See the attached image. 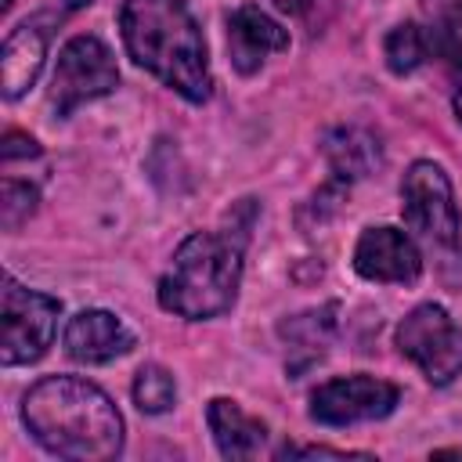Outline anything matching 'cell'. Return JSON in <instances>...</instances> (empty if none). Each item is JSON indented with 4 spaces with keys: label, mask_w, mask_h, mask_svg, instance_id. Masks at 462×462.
Here are the masks:
<instances>
[{
    "label": "cell",
    "mask_w": 462,
    "mask_h": 462,
    "mask_svg": "<svg viewBox=\"0 0 462 462\" xmlns=\"http://www.w3.org/2000/svg\"><path fill=\"white\" fill-rule=\"evenodd\" d=\"M256 224V199H242L217 231H191L159 278V307L184 321H209L235 307L245 245Z\"/></svg>",
    "instance_id": "6da1fadb"
},
{
    "label": "cell",
    "mask_w": 462,
    "mask_h": 462,
    "mask_svg": "<svg viewBox=\"0 0 462 462\" xmlns=\"http://www.w3.org/2000/svg\"><path fill=\"white\" fill-rule=\"evenodd\" d=\"M22 422L43 451L72 462H108L126 440L116 401L83 375H43L32 383L22 397Z\"/></svg>",
    "instance_id": "7a4b0ae2"
},
{
    "label": "cell",
    "mask_w": 462,
    "mask_h": 462,
    "mask_svg": "<svg viewBox=\"0 0 462 462\" xmlns=\"http://www.w3.org/2000/svg\"><path fill=\"white\" fill-rule=\"evenodd\" d=\"M119 36L134 65L162 79L191 105L209 101L213 94L209 51L184 0H123Z\"/></svg>",
    "instance_id": "3957f363"
},
{
    "label": "cell",
    "mask_w": 462,
    "mask_h": 462,
    "mask_svg": "<svg viewBox=\"0 0 462 462\" xmlns=\"http://www.w3.org/2000/svg\"><path fill=\"white\" fill-rule=\"evenodd\" d=\"M401 209L411 238L433 260L448 289H462V220L451 180L433 159H415L401 180Z\"/></svg>",
    "instance_id": "277c9868"
},
{
    "label": "cell",
    "mask_w": 462,
    "mask_h": 462,
    "mask_svg": "<svg viewBox=\"0 0 462 462\" xmlns=\"http://www.w3.org/2000/svg\"><path fill=\"white\" fill-rule=\"evenodd\" d=\"M61 318V300L25 289L14 282V274H4L0 289V321H4V339H0V365L18 368L40 361L58 332Z\"/></svg>",
    "instance_id": "5b68a950"
},
{
    "label": "cell",
    "mask_w": 462,
    "mask_h": 462,
    "mask_svg": "<svg viewBox=\"0 0 462 462\" xmlns=\"http://www.w3.org/2000/svg\"><path fill=\"white\" fill-rule=\"evenodd\" d=\"M116 87H119V69H116L112 51L97 36L79 32L58 51V65H54L51 90H47V108L54 119H69L79 105L97 101L112 94Z\"/></svg>",
    "instance_id": "8992f818"
},
{
    "label": "cell",
    "mask_w": 462,
    "mask_h": 462,
    "mask_svg": "<svg viewBox=\"0 0 462 462\" xmlns=\"http://www.w3.org/2000/svg\"><path fill=\"white\" fill-rule=\"evenodd\" d=\"M393 343L433 386H448L455 375H462V325H455L440 303H419L408 310L393 332Z\"/></svg>",
    "instance_id": "52a82bcc"
},
{
    "label": "cell",
    "mask_w": 462,
    "mask_h": 462,
    "mask_svg": "<svg viewBox=\"0 0 462 462\" xmlns=\"http://www.w3.org/2000/svg\"><path fill=\"white\" fill-rule=\"evenodd\" d=\"M397 404H401V390L390 379L354 372V375L321 383L310 393L307 415L318 426H357V422H379L393 415Z\"/></svg>",
    "instance_id": "ba28073f"
},
{
    "label": "cell",
    "mask_w": 462,
    "mask_h": 462,
    "mask_svg": "<svg viewBox=\"0 0 462 462\" xmlns=\"http://www.w3.org/2000/svg\"><path fill=\"white\" fill-rule=\"evenodd\" d=\"M354 271L383 285H415L422 274V249L408 231L393 224H372L354 245Z\"/></svg>",
    "instance_id": "9c48e42d"
},
{
    "label": "cell",
    "mask_w": 462,
    "mask_h": 462,
    "mask_svg": "<svg viewBox=\"0 0 462 462\" xmlns=\"http://www.w3.org/2000/svg\"><path fill=\"white\" fill-rule=\"evenodd\" d=\"M278 51H289V29H282V22L260 4L245 0L227 14V54L242 76L260 72V65Z\"/></svg>",
    "instance_id": "30bf717a"
},
{
    "label": "cell",
    "mask_w": 462,
    "mask_h": 462,
    "mask_svg": "<svg viewBox=\"0 0 462 462\" xmlns=\"http://www.w3.org/2000/svg\"><path fill=\"white\" fill-rule=\"evenodd\" d=\"M134 343L137 336L123 325V318L101 307H87L65 325V354L79 365H108L116 357H126Z\"/></svg>",
    "instance_id": "8fae6325"
},
{
    "label": "cell",
    "mask_w": 462,
    "mask_h": 462,
    "mask_svg": "<svg viewBox=\"0 0 462 462\" xmlns=\"http://www.w3.org/2000/svg\"><path fill=\"white\" fill-rule=\"evenodd\" d=\"M47 61V29L36 22H22L18 29L7 32L4 51H0V90L7 101H18L43 72Z\"/></svg>",
    "instance_id": "7c38bea8"
},
{
    "label": "cell",
    "mask_w": 462,
    "mask_h": 462,
    "mask_svg": "<svg viewBox=\"0 0 462 462\" xmlns=\"http://www.w3.org/2000/svg\"><path fill=\"white\" fill-rule=\"evenodd\" d=\"M332 332H336V303L310 307V310L292 314L278 325V336L289 346L285 368H289L292 379H300V372H307L310 365H318L325 357V346L332 343Z\"/></svg>",
    "instance_id": "4fadbf2b"
},
{
    "label": "cell",
    "mask_w": 462,
    "mask_h": 462,
    "mask_svg": "<svg viewBox=\"0 0 462 462\" xmlns=\"http://www.w3.org/2000/svg\"><path fill=\"white\" fill-rule=\"evenodd\" d=\"M321 152L332 170V184H350V180L372 177L383 166V148H379L375 134H368L365 126H336L332 134H325Z\"/></svg>",
    "instance_id": "5bb4252c"
},
{
    "label": "cell",
    "mask_w": 462,
    "mask_h": 462,
    "mask_svg": "<svg viewBox=\"0 0 462 462\" xmlns=\"http://www.w3.org/2000/svg\"><path fill=\"white\" fill-rule=\"evenodd\" d=\"M206 422L224 458H249L267 440V426L231 397H213L206 404Z\"/></svg>",
    "instance_id": "9a60e30c"
},
{
    "label": "cell",
    "mask_w": 462,
    "mask_h": 462,
    "mask_svg": "<svg viewBox=\"0 0 462 462\" xmlns=\"http://www.w3.org/2000/svg\"><path fill=\"white\" fill-rule=\"evenodd\" d=\"M430 54H433V51H430V32H426L422 25H415V22L393 25V29L386 32V40H383V58H386V69H390L393 76L415 72Z\"/></svg>",
    "instance_id": "2e32d148"
},
{
    "label": "cell",
    "mask_w": 462,
    "mask_h": 462,
    "mask_svg": "<svg viewBox=\"0 0 462 462\" xmlns=\"http://www.w3.org/2000/svg\"><path fill=\"white\" fill-rule=\"evenodd\" d=\"M130 393H134V404L144 415H166L177 404V383L162 365H141L137 375H134Z\"/></svg>",
    "instance_id": "e0dca14e"
},
{
    "label": "cell",
    "mask_w": 462,
    "mask_h": 462,
    "mask_svg": "<svg viewBox=\"0 0 462 462\" xmlns=\"http://www.w3.org/2000/svg\"><path fill=\"white\" fill-rule=\"evenodd\" d=\"M40 206V191L36 184H25V180H14L7 177L4 188H0V227L4 231H18Z\"/></svg>",
    "instance_id": "ac0fdd59"
},
{
    "label": "cell",
    "mask_w": 462,
    "mask_h": 462,
    "mask_svg": "<svg viewBox=\"0 0 462 462\" xmlns=\"http://www.w3.org/2000/svg\"><path fill=\"white\" fill-rule=\"evenodd\" d=\"M426 32H430V51H433V58H444V61L462 76V11H458V7L444 11L440 22H437L433 29H426Z\"/></svg>",
    "instance_id": "d6986e66"
},
{
    "label": "cell",
    "mask_w": 462,
    "mask_h": 462,
    "mask_svg": "<svg viewBox=\"0 0 462 462\" xmlns=\"http://www.w3.org/2000/svg\"><path fill=\"white\" fill-rule=\"evenodd\" d=\"M278 458H368L365 451H343V448H325V444H303V448H292L285 444L278 451Z\"/></svg>",
    "instance_id": "ffe728a7"
},
{
    "label": "cell",
    "mask_w": 462,
    "mask_h": 462,
    "mask_svg": "<svg viewBox=\"0 0 462 462\" xmlns=\"http://www.w3.org/2000/svg\"><path fill=\"white\" fill-rule=\"evenodd\" d=\"M0 155H4V162H14V159H32V155H40V144H36L29 134L7 130V134H4V144H0Z\"/></svg>",
    "instance_id": "44dd1931"
},
{
    "label": "cell",
    "mask_w": 462,
    "mask_h": 462,
    "mask_svg": "<svg viewBox=\"0 0 462 462\" xmlns=\"http://www.w3.org/2000/svg\"><path fill=\"white\" fill-rule=\"evenodd\" d=\"M278 11H285V14H296V18H303V14H310V7L318 4V0H271Z\"/></svg>",
    "instance_id": "7402d4cb"
},
{
    "label": "cell",
    "mask_w": 462,
    "mask_h": 462,
    "mask_svg": "<svg viewBox=\"0 0 462 462\" xmlns=\"http://www.w3.org/2000/svg\"><path fill=\"white\" fill-rule=\"evenodd\" d=\"M451 105H455V116H458V123H462V76H458V90H455Z\"/></svg>",
    "instance_id": "603a6c76"
},
{
    "label": "cell",
    "mask_w": 462,
    "mask_h": 462,
    "mask_svg": "<svg viewBox=\"0 0 462 462\" xmlns=\"http://www.w3.org/2000/svg\"><path fill=\"white\" fill-rule=\"evenodd\" d=\"M437 458H462V448H440V451H433Z\"/></svg>",
    "instance_id": "cb8c5ba5"
},
{
    "label": "cell",
    "mask_w": 462,
    "mask_h": 462,
    "mask_svg": "<svg viewBox=\"0 0 462 462\" xmlns=\"http://www.w3.org/2000/svg\"><path fill=\"white\" fill-rule=\"evenodd\" d=\"M4 7H11V0H4Z\"/></svg>",
    "instance_id": "d4e9b609"
}]
</instances>
